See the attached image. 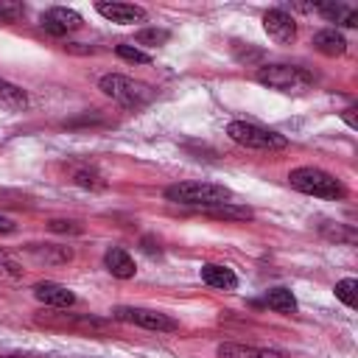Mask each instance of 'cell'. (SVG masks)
Returning <instances> with one entry per match:
<instances>
[{"instance_id":"8","label":"cell","mask_w":358,"mask_h":358,"mask_svg":"<svg viewBox=\"0 0 358 358\" xmlns=\"http://www.w3.org/2000/svg\"><path fill=\"white\" fill-rule=\"evenodd\" d=\"M42 28L50 34V36H64L67 31H76V28H81V14L78 11H73V8H62V6H56V8H48L45 14H42Z\"/></svg>"},{"instance_id":"21","label":"cell","mask_w":358,"mask_h":358,"mask_svg":"<svg viewBox=\"0 0 358 358\" xmlns=\"http://www.w3.org/2000/svg\"><path fill=\"white\" fill-rule=\"evenodd\" d=\"M115 53H117L120 59H126V62H134V64H148V62H151V56L143 53V50L134 48V45H117Z\"/></svg>"},{"instance_id":"12","label":"cell","mask_w":358,"mask_h":358,"mask_svg":"<svg viewBox=\"0 0 358 358\" xmlns=\"http://www.w3.org/2000/svg\"><path fill=\"white\" fill-rule=\"evenodd\" d=\"M103 266H106V271H109L112 277H117V280H131L134 271H137L134 257H131L126 249H120V246L106 249V255H103Z\"/></svg>"},{"instance_id":"26","label":"cell","mask_w":358,"mask_h":358,"mask_svg":"<svg viewBox=\"0 0 358 358\" xmlns=\"http://www.w3.org/2000/svg\"><path fill=\"white\" fill-rule=\"evenodd\" d=\"M11 229H14V221L6 218V215H0V232H11Z\"/></svg>"},{"instance_id":"5","label":"cell","mask_w":358,"mask_h":358,"mask_svg":"<svg viewBox=\"0 0 358 358\" xmlns=\"http://www.w3.org/2000/svg\"><path fill=\"white\" fill-rule=\"evenodd\" d=\"M257 81L280 92H302L313 84V73L296 64H266L257 70Z\"/></svg>"},{"instance_id":"16","label":"cell","mask_w":358,"mask_h":358,"mask_svg":"<svg viewBox=\"0 0 358 358\" xmlns=\"http://www.w3.org/2000/svg\"><path fill=\"white\" fill-rule=\"evenodd\" d=\"M28 106V95L22 87L0 78V109H8V112H20Z\"/></svg>"},{"instance_id":"9","label":"cell","mask_w":358,"mask_h":358,"mask_svg":"<svg viewBox=\"0 0 358 358\" xmlns=\"http://www.w3.org/2000/svg\"><path fill=\"white\" fill-rule=\"evenodd\" d=\"M95 11L112 22H120V25H131V22L145 20V8L134 6V3H95Z\"/></svg>"},{"instance_id":"3","label":"cell","mask_w":358,"mask_h":358,"mask_svg":"<svg viewBox=\"0 0 358 358\" xmlns=\"http://www.w3.org/2000/svg\"><path fill=\"white\" fill-rule=\"evenodd\" d=\"M98 90H101L106 98H112V101H117V103H123V106H131V109L145 106V103L154 98V90H151L145 81H134V78L120 76V73L103 76V78L98 81Z\"/></svg>"},{"instance_id":"18","label":"cell","mask_w":358,"mask_h":358,"mask_svg":"<svg viewBox=\"0 0 358 358\" xmlns=\"http://www.w3.org/2000/svg\"><path fill=\"white\" fill-rule=\"evenodd\" d=\"M263 302L271 310H277V313H294L296 310V296L288 288H271V291H266Z\"/></svg>"},{"instance_id":"7","label":"cell","mask_w":358,"mask_h":358,"mask_svg":"<svg viewBox=\"0 0 358 358\" xmlns=\"http://www.w3.org/2000/svg\"><path fill=\"white\" fill-rule=\"evenodd\" d=\"M263 28H266V34H268L277 45H288V42H294V36H296V22H294V17H291L288 11H282V8L266 11V14H263Z\"/></svg>"},{"instance_id":"10","label":"cell","mask_w":358,"mask_h":358,"mask_svg":"<svg viewBox=\"0 0 358 358\" xmlns=\"http://www.w3.org/2000/svg\"><path fill=\"white\" fill-rule=\"evenodd\" d=\"M34 296L42 305H50V308H70V305H76V294L67 285H59V282H39V285H34Z\"/></svg>"},{"instance_id":"25","label":"cell","mask_w":358,"mask_h":358,"mask_svg":"<svg viewBox=\"0 0 358 358\" xmlns=\"http://www.w3.org/2000/svg\"><path fill=\"white\" fill-rule=\"evenodd\" d=\"M341 117H344V123H347L350 129H358V120H355V109H352V106H350V109H344V112H341Z\"/></svg>"},{"instance_id":"27","label":"cell","mask_w":358,"mask_h":358,"mask_svg":"<svg viewBox=\"0 0 358 358\" xmlns=\"http://www.w3.org/2000/svg\"><path fill=\"white\" fill-rule=\"evenodd\" d=\"M6 358H25V355H6Z\"/></svg>"},{"instance_id":"17","label":"cell","mask_w":358,"mask_h":358,"mask_svg":"<svg viewBox=\"0 0 358 358\" xmlns=\"http://www.w3.org/2000/svg\"><path fill=\"white\" fill-rule=\"evenodd\" d=\"M210 218H221V221H249L255 213L243 204H232V201H224V204H215L210 210H204Z\"/></svg>"},{"instance_id":"19","label":"cell","mask_w":358,"mask_h":358,"mask_svg":"<svg viewBox=\"0 0 358 358\" xmlns=\"http://www.w3.org/2000/svg\"><path fill=\"white\" fill-rule=\"evenodd\" d=\"M171 39V31H165V28H143L137 36H134V42L137 45H145V48H159V45H165Z\"/></svg>"},{"instance_id":"22","label":"cell","mask_w":358,"mask_h":358,"mask_svg":"<svg viewBox=\"0 0 358 358\" xmlns=\"http://www.w3.org/2000/svg\"><path fill=\"white\" fill-rule=\"evenodd\" d=\"M22 14L20 6H0V22H14Z\"/></svg>"},{"instance_id":"1","label":"cell","mask_w":358,"mask_h":358,"mask_svg":"<svg viewBox=\"0 0 358 358\" xmlns=\"http://www.w3.org/2000/svg\"><path fill=\"white\" fill-rule=\"evenodd\" d=\"M165 199L173 201V204L210 210L215 204L229 201L232 199V190L224 187V185H213V182H176V185L165 187Z\"/></svg>"},{"instance_id":"13","label":"cell","mask_w":358,"mask_h":358,"mask_svg":"<svg viewBox=\"0 0 358 358\" xmlns=\"http://www.w3.org/2000/svg\"><path fill=\"white\" fill-rule=\"evenodd\" d=\"M201 280L213 288H224V291H235L238 288V277L229 266H218V263H204L201 266Z\"/></svg>"},{"instance_id":"15","label":"cell","mask_w":358,"mask_h":358,"mask_svg":"<svg viewBox=\"0 0 358 358\" xmlns=\"http://www.w3.org/2000/svg\"><path fill=\"white\" fill-rule=\"evenodd\" d=\"M313 48L319 53H324V56H341L347 50V39L336 28H324V31H319L313 36Z\"/></svg>"},{"instance_id":"11","label":"cell","mask_w":358,"mask_h":358,"mask_svg":"<svg viewBox=\"0 0 358 358\" xmlns=\"http://www.w3.org/2000/svg\"><path fill=\"white\" fill-rule=\"evenodd\" d=\"M218 358H288V355L274 347H249V344L224 341L218 344Z\"/></svg>"},{"instance_id":"24","label":"cell","mask_w":358,"mask_h":358,"mask_svg":"<svg viewBox=\"0 0 358 358\" xmlns=\"http://www.w3.org/2000/svg\"><path fill=\"white\" fill-rule=\"evenodd\" d=\"M0 271L3 274H8V277H20L22 271H20V266L17 263H11V260H0Z\"/></svg>"},{"instance_id":"14","label":"cell","mask_w":358,"mask_h":358,"mask_svg":"<svg viewBox=\"0 0 358 358\" xmlns=\"http://www.w3.org/2000/svg\"><path fill=\"white\" fill-rule=\"evenodd\" d=\"M313 11H319L324 20L338 22V25H347V28H355L358 25V11L352 6H344V3H319V6H313Z\"/></svg>"},{"instance_id":"4","label":"cell","mask_w":358,"mask_h":358,"mask_svg":"<svg viewBox=\"0 0 358 358\" xmlns=\"http://www.w3.org/2000/svg\"><path fill=\"white\" fill-rule=\"evenodd\" d=\"M227 134L238 145H246V148H255V151H282L288 145L285 134H280L274 129H266V126H257V123H246V120H232L227 126Z\"/></svg>"},{"instance_id":"23","label":"cell","mask_w":358,"mask_h":358,"mask_svg":"<svg viewBox=\"0 0 358 358\" xmlns=\"http://www.w3.org/2000/svg\"><path fill=\"white\" fill-rule=\"evenodd\" d=\"M53 232H81V227L76 221H50Z\"/></svg>"},{"instance_id":"20","label":"cell","mask_w":358,"mask_h":358,"mask_svg":"<svg viewBox=\"0 0 358 358\" xmlns=\"http://www.w3.org/2000/svg\"><path fill=\"white\" fill-rule=\"evenodd\" d=\"M336 296H338L347 308H355V305H358V280H352V277L338 280V282H336Z\"/></svg>"},{"instance_id":"6","label":"cell","mask_w":358,"mask_h":358,"mask_svg":"<svg viewBox=\"0 0 358 358\" xmlns=\"http://www.w3.org/2000/svg\"><path fill=\"white\" fill-rule=\"evenodd\" d=\"M112 316L117 322H129V324H137V327H145V330H157V333H173L179 327L176 319H171L168 313H159V310H151V308H115Z\"/></svg>"},{"instance_id":"2","label":"cell","mask_w":358,"mask_h":358,"mask_svg":"<svg viewBox=\"0 0 358 358\" xmlns=\"http://www.w3.org/2000/svg\"><path fill=\"white\" fill-rule=\"evenodd\" d=\"M288 182H291L294 190L308 193V196H319V199H344L347 196V187L333 173H327L322 168H313V165L294 168L288 173Z\"/></svg>"}]
</instances>
